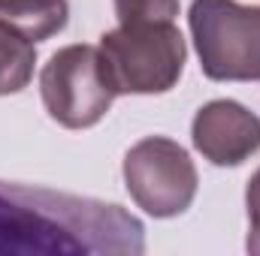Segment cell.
Masks as SVG:
<instances>
[{"label": "cell", "mask_w": 260, "mask_h": 256, "mask_svg": "<svg viewBox=\"0 0 260 256\" xmlns=\"http://www.w3.org/2000/svg\"><path fill=\"white\" fill-rule=\"evenodd\" d=\"M245 208H248V253L260 256V169L251 175L248 190H245Z\"/></svg>", "instance_id": "cell-10"}, {"label": "cell", "mask_w": 260, "mask_h": 256, "mask_svg": "<svg viewBox=\"0 0 260 256\" xmlns=\"http://www.w3.org/2000/svg\"><path fill=\"white\" fill-rule=\"evenodd\" d=\"M0 21L30 42L52 39L70 21L67 0H0Z\"/></svg>", "instance_id": "cell-7"}, {"label": "cell", "mask_w": 260, "mask_h": 256, "mask_svg": "<svg viewBox=\"0 0 260 256\" xmlns=\"http://www.w3.org/2000/svg\"><path fill=\"white\" fill-rule=\"evenodd\" d=\"M191 139L212 166H242L260 151V118L236 100H212L194 115Z\"/></svg>", "instance_id": "cell-6"}, {"label": "cell", "mask_w": 260, "mask_h": 256, "mask_svg": "<svg viewBox=\"0 0 260 256\" xmlns=\"http://www.w3.org/2000/svg\"><path fill=\"white\" fill-rule=\"evenodd\" d=\"M34 64H37L34 42L0 21V97L24 91L34 78Z\"/></svg>", "instance_id": "cell-8"}, {"label": "cell", "mask_w": 260, "mask_h": 256, "mask_svg": "<svg viewBox=\"0 0 260 256\" xmlns=\"http://www.w3.org/2000/svg\"><path fill=\"white\" fill-rule=\"evenodd\" d=\"M182 0H115V15L121 24H157L176 21Z\"/></svg>", "instance_id": "cell-9"}, {"label": "cell", "mask_w": 260, "mask_h": 256, "mask_svg": "<svg viewBox=\"0 0 260 256\" xmlns=\"http://www.w3.org/2000/svg\"><path fill=\"white\" fill-rule=\"evenodd\" d=\"M40 94L49 118L67 130L100 124L118 97L106 75L100 49L94 46L58 49L40 72Z\"/></svg>", "instance_id": "cell-4"}, {"label": "cell", "mask_w": 260, "mask_h": 256, "mask_svg": "<svg viewBox=\"0 0 260 256\" xmlns=\"http://www.w3.org/2000/svg\"><path fill=\"white\" fill-rule=\"evenodd\" d=\"M188 24L206 78L260 81V6L194 0Z\"/></svg>", "instance_id": "cell-3"}, {"label": "cell", "mask_w": 260, "mask_h": 256, "mask_svg": "<svg viewBox=\"0 0 260 256\" xmlns=\"http://www.w3.org/2000/svg\"><path fill=\"white\" fill-rule=\"evenodd\" d=\"M142 250V223L118 205L0 181V256H124Z\"/></svg>", "instance_id": "cell-1"}, {"label": "cell", "mask_w": 260, "mask_h": 256, "mask_svg": "<svg viewBox=\"0 0 260 256\" xmlns=\"http://www.w3.org/2000/svg\"><path fill=\"white\" fill-rule=\"evenodd\" d=\"M197 184L200 178L191 154L167 136L136 142L124 157V187L130 199L157 220L185 214L197 196Z\"/></svg>", "instance_id": "cell-5"}, {"label": "cell", "mask_w": 260, "mask_h": 256, "mask_svg": "<svg viewBox=\"0 0 260 256\" xmlns=\"http://www.w3.org/2000/svg\"><path fill=\"white\" fill-rule=\"evenodd\" d=\"M100 58L115 94H167L179 84L188 46L173 21L118 24L100 36Z\"/></svg>", "instance_id": "cell-2"}]
</instances>
